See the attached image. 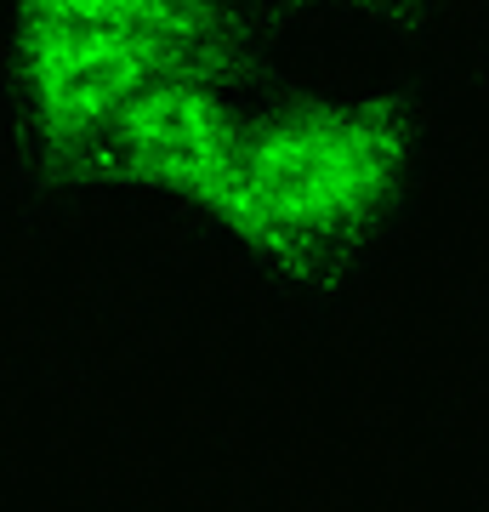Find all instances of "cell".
<instances>
[{"mask_svg":"<svg viewBox=\"0 0 489 512\" xmlns=\"http://www.w3.org/2000/svg\"><path fill=\"white\" fill-rule=\"evenodd\" d=\"M421 177L416 92H290L245 109L234 188L211 222L296 296H336L399 245Z\"/></svg>","mask_w":489,"mask_h":512,"instance_id":"6da1fadb","label":"cell"},{"mask_svg":"<svg viewBox=\"0 0 489 512\" xmlns=\"http://www.w3.org/2000/svg\"><path fill=\"white\" fill-rule=\"evenodd\" d=\"M177 74L256 80L234 0H18V92L46 154L91 165L131 97Z\"/></svg>","mask_w":489,"mask_h":512,"instance_id":"7a4b0ae2","label":"cell"},{"mask_svg":"<svg viewBox=\"0 0 489 512\" xmlns=\"http://www.w3.org/2000/svg\"><path fill=\"white\" fill-rule=\"evenodd\" d=\"M239 131H245L239 86L211 74H177L131 97L120 120L103 131L91 165L103 177L165 194L211 222L234 188Z\"/></svg>","mask_w":489,"mask_h":512,"instance_id":"3957f363","label":"cell"},{"mask_svg":"<svg viewBox=\"0 0 489 512\" xmlns=\"http://www.w3.org/2000/svg\"><path fill=\"white\" fill-rule=\"evenodd\" d=\"M450 6H489V0H450Z\"/></svg>","mask_w":489,"mask_h":512,"instance_id":"277c9868","label":"cell"}]
</instances>
